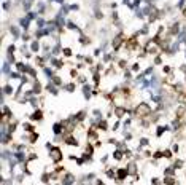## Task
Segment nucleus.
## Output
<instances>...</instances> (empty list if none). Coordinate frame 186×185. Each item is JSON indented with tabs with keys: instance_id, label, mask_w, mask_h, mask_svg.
<instances>
[{
	"instance_id": "2",
	"label": "nucleus",
	"mask_w": 186,
	"mask_h": 185,
	"mask_svg": "<svg viewBox=\"0 0 186 185\" xmlns=\"http://www.w3.org/2000/svg\"><path fill=\"white\" fill-rule=\"evenodd\" d=\"M129 175V171H127V167H119V169H116V179L119 180H124Z\"/></svg>"
},
{
	"instance_id": "6",
	"label": "nucleus",
	"mask_w": 186,
	"mask_h": 185,
	"mask_svg": "<svg viewBox=\"0 0 186 185\" xmlns=\"http://www.w3.org/2000/svg\"><path fill=\"white\" fill-rule=\"evenodd\" d=\"M164 156H166V158H172V152H170V150H164Z\"/></svg>"
},
{
	"instance_id": "1",
	"label": "nucleus",
	"mask_w": 186,
	"mask_h": 185,
	"mask_svg": "<svg viewBox=\"0 0 186 185\" xmlns=\"http://www.w3.org/2000/svg\"><path fill=\"white\" fill-rule=\"evenodd\" d=\"M48 150H49V156H51V161L53 163H59L62 160V150L59 147H51Z\"/></svg>"
},
{
	"instance_id": "7",
	"label": "nucleus",
	"mask_w": 186,
	"mask_h": 185,
	"mask_svg": "<svg viewBox=\"0 0 186 185\" xmlns=\"http://www.w3.org/2000/svg\"><path fill=\"white\" fill-rule=\"evenodd\" d=\"M132 70H134V72L140 70V64H134V66H132Z\"/></svg>"
},
{
	"instance_id": "3",
	"label": "nucleus",
	"mask_w": 186,
	"mask_h": 185,
	"mask_svg": "<svg viewBox=\"0 0 186 185\" xmlns=\"http://www.w3.org/2000/svg\"><path fill=\"white\" fill-rule=\"evenodd\" d=\"M30 120H32V121H40V120H43V112H41V110L33 112L32 117H30Z\"/></svg>"
},
{
	"instance_id": "4",
	"label": "nucleus",
	"mask_w": 186,
	"mask_h": 185,
	"mask_svg": "<svg viewBox=\"0 0 186 185\" xmlns=\"http://www.w3.org/2000/svg\"><path fill=\"white\" fill-rule=\"evenodd\" d=\"M127 171H129V174L131 175H137V164L134 161L129 163V166H127Z\"/></svg>"
},
{
	"instance_id": "5",
	"label": "nucleus",
	"mask_w": 186,
	"mask_h": 185,
	"mask_svg": "<svg viewBox=\"0 0 186 185\" xmlns=\"http://www.w3.org/2000/svg\"><path fill=\"white\" fill-rule=\"evenodd\" d=\"M164 183L166 185H175L177 179L174 177V175H166V177H164Z\"/></svg>"
},
{
	"instance_id": "8",
	"label": "nucleus",
	"mask_w": 186,
	"mask_h": 185,
	"mask_svg": "<svg viewBox=\"0 0 186 185\" xmlns=\"http://www.w3.org/2000/svg\"><path fill=\"white\" fill-rule=\"evenodd\" d=\"M153 185H161V182H159V179H153Z\"/></svg>"
}]
</instances>
